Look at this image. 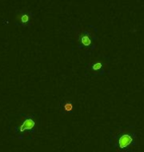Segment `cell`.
I'll return each mask as SVG.
<instances>
[{"label":"cell","instance_id":"4","mask_svg":"<svg viewBox=\"0 0 144 152\" xmlns=\"http://www.w3.org/2000/svg\"><path fill=\"white\" fill-rule=\"evenodd\" d=\"M110 68V58L106 56H100L91 60L87 65V71L97 77L106 75Z\"/></svg>","mask_w":144,"mask_h":152},{"label":"cell","instance_id":"5","mask_svg":"<svg viewBox=\"0 0 144 152\" xmlns=\"http://www.w3.org/2000/svg\"><path fill=\"white\" fill-rule=\"evenodd\" d=\"M32 12L30 10H27V9H22V10L18 11L16 16H15V25L27 28V27L31 26V24H32Z\"/></svg>","mask_w":144,"mask_h":152},{"label":"cell","instance_id":"6","mask_svg":"<svg viewBox=\"0 0 144 152\" xmlns=\"http://www.w3.org/2000/svg\"><path fill=\"white\" fill-rule=\"evenodd\" d=\"M59 110L61 111V113L64 115L72 114L73 110H74V103L70 99H64L60 102Z\"/></svg>","mask_w":144,"mask_h":152},{"label":"cell","instance_id":"3","mask_svg":"<svg viewBox=\"0 0 144 152\" xmlns=\"http://www.w3.org/2000/svg\"><path fill=\"white\" fill-rule=\"evenodd\" d=\"M97 31V28L93 25L78 26L74 29L75 45L84 51L85 54H91L96 48Z\"/></svg>","mask_w":144,"mask_h":152},{"label":"cell","instance_id":"2","mask_svg":"<svg viewBox=\"0 0 144 152\" xmlns=\"http://www.w3.org/2000/svg\"><path fill=\"white\" fill-rule=\"evenodd\" d=\"M11 133L19 140L30 139L38 132L39 121L33 114H21L11 123Z\"/></svg>","mask_w":144,"mask_h":152},{"label":"cell","instance_id":"1","mask_svg":"<svg viewBox=\"0 0 144 152\" xmlns=\"http://www.w3.org/2000/svg\"><path fill=\"white\" fill-rule=\"evenodd\" d=\"M111 146L115 151L132 152L137 147V135L133 126H121L111 132Z\"/></svg>","mask_w":144,"mask_h":152}]
</instances>
